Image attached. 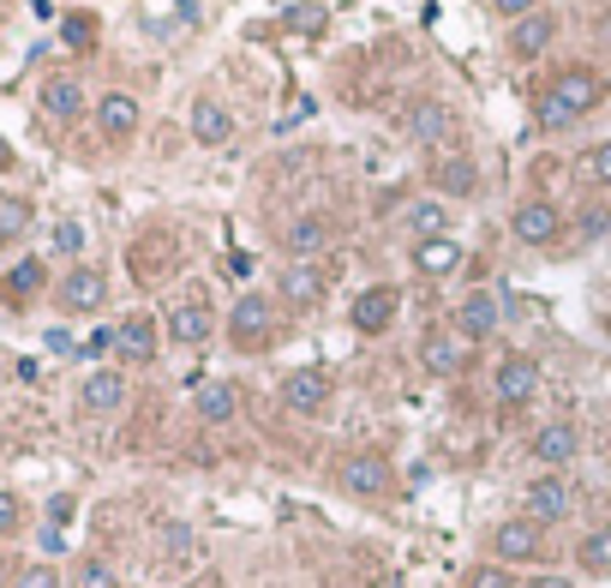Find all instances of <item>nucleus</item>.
<instances>
[{"label":"nucleus","mask_w":611,"mask_h":588,"mask_svg":"<svg viewBox=\"0 0 611 588\" xmlns=\"http://www.w3.org/2000/svg\"><path fill=\"white\" fill-rule=\"evenodd\" d=\"M336 480H342V487H348L354 498H384V493L396 487L390 463H384V457H371V450H354V457H342Z\"/></svg>","instance_id":"obj_1"},{"label":"nucleus","mask_w":611,"mask_h":588,"mask_svg":"<svg viewBox=\"0 0 611 588\" xmlns=\"http://www.w3.org/2000/svg\"><path fill=\"white\" fill-rule=\"evenodd\" d=\"M282 403H288L294 415H324V408H330V373H324V366H294V373L282 378Z\"/></svg>","instance_id":"obj_2"},{"label":"nucleus","mask_w":611,"mask_h":588,"mask_svg":"<svg viewBox=\"0 0 611 588\" xmlns=\"http://www.w3.org/2000/svg\"><path fill=\"white\" fill-rule=\"evenodd\" d=\"M551 102H563L570 114L600 109V102H605V72H593V67H570V72H558V84H551Z\"/></svg>","instance_id":"obj_3"},{"label":"nucleus","mask_w":611,"mask_h":588,"mask_svg":"<svg viewBox=\"0 0 611 588\" xmlns=\"http://www.w3.org/2000/svg\"><path fill=\"white\" fill-rule=\"evenodd\" d=\"M510 234L521 246H551L563 234V216H558V204H546V199H528V204H516V216H510Z\"/></svg>","instance_id":"obj_4"},{"label":"nucleus","mask_w":611,"mask_h":588,"mask_svg":"<svg viewBox=\"0 0 611 588\" xmlns=\"http://www.w3.org/2000/svg\"><path fill=\"white\" fill-rule=\"evenodd\" d=\"M540 523L533 517H510V523H498L491 528V552L503 558V565H528V558H540Z\"/></svg>","instance_id":"obj_5"},{"label":"nucleus","mask_w":611,"mask_h":588,"mask_svg":"<svg viewBox=\"0 0 611 588\" xmlns=\"http://www.w3.org/2000/svg\"><path fill=\"white\" fill-rule=\"evenodd\" d=\"M271 325H276V313H271V301H264V294H241V301H234V313H228V336H234L241 348H264Z\"/></svg>","instance_id":"obj_6"},{"label":"nucleus","mask_w":611,"mask_h":588,"mask_svg":"<svg viewBox=\"0 0 611 588\" xmlns=\"http://www.w3.org/2000/svg\"><path fill=\"white\" fill-rule=\"evenodd\" d=\"M109 301V276L96 271V264H72L61 276V306L67 313H96V306Z\"/></svg>","instance_id":"obj_7"},{"label":"nucleus","mask_w":611,"mask_h":588,"mask_svg":"<svg viewBox=\"0 0 611 588\" xmlns=\"http://www.w3.org/2000/svg\"><path fill=\"white\" fill-rule=\"evenodd\" d=\"M533 391H540V361L503 355V361H498V403H503V408H521Z\"/></svg>","instance_id":"obj_8"},{"label":"nucleus","mask_w":611,"mask_h":588,"mask_svg":"<svg viewBox=\"0 0 611 588\" xmlns=\"http://www.w3.org/2000/svg\"><path fill=\"white\" fill-rule=\"evenodd\" d=\"M79 408L84 415H121L126 408V378L121 373H84V385H79Z\"/></svg>","instance_id":"obj_9"},{"label":"nucleus","mask_w":611,"mask_h":588,"mask_svg":"<svg viewBox=\"0 0 611 588\" xmlns=\"http://www.w3.org/2000/svg\"><path fill=\"white\" fill-rule=\"evenodd\" d=\"M324 288H330V283H324V264H306V258L288 264V271H282V283H276V294H282L288 306H301V313L324 301Z\"/></svg>","instance_id":"obj_10"},{"label":"nucleus","mask_w":611,"mask_h":588,"mask_svg":"<svg viewBox=\"0 0 611 588\" xmlns=\"http://www.w3.org/2000/svg\"><path fill=\"white\" fill-rule=\"evenodd\" d=\"M570 505H576V498H570V487H563V475H540V480H533V487H528V517L533 523H563V517H570Z\"/></svg>","instance_id":"obj_11"},{"label":"nucleus","mask_w":611,"mask_h":588,"mask_svg":"<svg viewBox=\"0 0 611 588\" xmlns=\"http://www.w3.org/2000/svg\"><path fill=\"white\" fill-rule=\"evenodd\" d=\"M468 348H473V343H461L456 331H431L426 343H420V366H426V373H438V378H450V373H461Z\"/></svg>","instance_id":"obj_12"},{"label":"nucleus","mask_w":611,"mask_h":588,"mask_svg":"<svg viewBox=\"0 0 611 588\" xmlns=\"http://www.w3.org/2000/svg\"><path fill=\"white\" fill-rule=\"evenodd\" d=\"M576 426L570 420H551V426H540L533 433V463H546V468H570L576 463Z\"/></svg>","instance_id":"obj_13"},{"label":"nucleus","mask_w":611,"mask_h":588,"mask_svg":"<svg viewBox=\"0 0 611 588\" xmlns=\"http://www.w3.org/2000/svg\"><path fill=\"white\" fill-rule=\"evenodd\" d=\"M192 408H198V420L228 426L234 415H241V391H234L228 378H204V385H198V396H192Z\"/></svg>","instance_id":"obj_14"},{"label":"nucleus","mask_w":611,"mask_h":588,"mask_svg":"<svg viewBox=\"0 0 611 588\" xmlns=\"http://www.w3.org/2000/svg\"><path fill=\"white\" fill-rule=\"evenodd\" d=\"M408 139L414 144H450L456 139V109H444V102H420V109L408 114Z\"/></svg>","instance_id":"obj_15"},{"label":"nucleus","mask_w":611,"mask_h":588,"mask_svg":"<svg viewBox=\"0 0 611 588\" xmlns=\"http://www.w3.org/2000/svg\"><path fill=\"white\" fill-rule=\"evenodd\" d=\"M461 343H480V336L498 331V301L491 294H468V301L456 306V325H450Z\"/></svg>","instance_id":"obj_16"},{"label":"nucleus","mask_w":611,"mask_h":588,"mask_svg":"<svg viewBox=\"0 0 611 588\" xmlns=\"http://www.w3.org/2000/svg\"><path fill=\"white\" fill-rule=\"evenodd\" d=\"M396 306H401V294H396V288H366L360 301H354V331H366V336L390 331Z\"/></svg>","instance_id":"obj_17"},{"label":"nucleus","mask_w":611,"mask_h":588,"mask_svg":"<svg viewBox=\"0 0 611 588\" xmlns=\"http://www.w3.org/2000/svg\"><path fill=\"white\" fill-rule=\"evenodd\" d=\"M211 331H216V318L204 313V301H181V306H174V313H169V336H174V343H181V348H198V343H211Z\"/></svg>","instance_id":"obj_18"},{"label":"nucleus","mask_w":611,"mask_h":588,"mask_svg":"<svg viewBox=\"0 0 611 588\" xmlns=\"http://www.w3.org/2000/svg\"><path fill=\"white\" fill-rule=\"evenodd\" d=\"M96 126H102V139H132V132H139V102H132L126 91H114V97H102L96 102Z\"/></svg>","instance_id":"obj_19"},{"label":"nucleus","mask_w":611,"mask_h":588,"mask_svg":"<svg viewBox=\"0 0 611 588\" xmlns=\"http://www.w3.org/2000/svg\"><path fill=\"white\" fill-rule=\"evenodd\" d=\"M192 139L198 144H228L234 139V114L222 109L216 97H198L192 102Z\"/></svg>","instance_id":"obj_20"},{"label":"nucleus","mask_w":611,"mask_h":588,"mask_svg":"<svg viewBox=\"0 0 611 588\" xmlns=\"http://www.w3.org/2000/svg\"><path fill=\"white\" fill-rule=\"evenodd\" d=\"M551 31H558V19H551V12H528V19H516L510 54H516V61H533V54H546Z\"/></svg>","instance_id":"obj_21"},{"label":"nucleus","mask_w":611,"mask_h":588,"mask_svg":"<svg viewBox=\"0 0 611 588\" xmlns=\"http://www.w3.org/2000/svg\"><path fill=\"white\" fill-rule=\"evenodd\" d=\"M114 348H121V361L132 366H144V361H156V325L144 313H132L121 331H114Z\"/></svg>","instance_id":"obj_22"},{"label":"nucleus","mask_w":611,"mask_h":588,"mask_svg":"<svg viewBox=\"0 0 611 588\" xmlns=\"http://www.w3.org/2000/svg\"><path fill=\"white\" fill-rule=\"evenodd\" d=\"M42 114H49V121H79L84 114V84L79 79H49L42 84Z\"/></svg>","instance_id":"obj_23"},{"label":"nucleus","mask_w":611,"mask_h":588,"mask_svg":"<svg viewBox=\"0 0 611 588\" xmlns=\"http://www.w3.org/2000/svg\"><path fill=\"white\" fill-rule=\"evenodd\" d=\"M431 181H438V193L468 199L473 186H480V169H473V156H444V163L431 169Z\"/></svg>","instance_id":"obj_24"},{"label":"nucleus","mask_w":611,"mask_h":588,"mask_svg":"<svg viewBox=\"0 0 611 588\" xmlns=\"http://www.w3.org/2000/svg\"><path fill=\"white\" fill-rule=\"evenodd\" d=\"M282 241L294 246V253H318L324 241H330V216H318V211H306V216H294L288 229H282Z\"/></svg>","instance_id":"obj_25"},{"label":"nucleus","mask_w":611,"mask_h":588,"mask_svg":"<svg viewBox=\"0 0 611 588\" xmlns=\"http://www.w3.org/2000/svg\"><path fill=\"white\" fill-rule=\"evenodd\" d=\"M414 264H420L426 276H450L456 264H461V246L438 234V241H420V246H414Z\"/></svg>","instance_id":"obj_26"},{"label":"nucleus","mask_w":611,"mask_h":588,"mask_svg":"<svg viewBox=\"0 0 611 588\" xmlns=\"http://www.w3.org/2000/svg\"><path fill=\"white\" fill-rule=\"evenodd\" d=\"M581 570H593V577H611V528H593V535H581Z\"/></svg>","instance_id":"obj_27"},{"label":"nucleus","mask_w":611,"mask_h":588,"mask_svg":"<svg viewBox=\"0 0 611 588\" xmlns=\"http://www.w3.org/2000/svg\"><path fill=\"white\" fill-rule=\"evenodd\" d=\"M31 199H12V193H0V246H12L24 229H31Z\"/></svg>","instance_id":"obj_28"},{"label":"nucleus","mask_w":611,"mask_h":588,"mask_svg":"<svg viewBox=\"0 0 611 588\" xmlns=\"http://www.w3.org/2000/svg\"><path fill=\"white\" fill-rule=\"evenodd\" d=\"M72 588H121V582H114V570L102 565V558H79V570H72Z\"/></svg>","instance_id":"obj_29"},{"label":"nucleus","mask_w":611,"mask_h":588,"mask_svg":"<svg viewBox=\"0 0 611 588\" xmlns=\"http://www.w3.org/2000/svg\"><path fill=\"white\" fill-rule=\"evenodd\" d=\"M282 19H288L294 31H301V37H318L324 24H330V19H324V7H312V0H301V7H288V12H282Z\"/></svg>","instance_id":"obj_30"},{"label":"nucleus","mask_w":611,"mask_h":588,"mask_svg":"<svg viewBox=\"0 0 611 588\" xmlns=\"http://www.w3.org/2000/svg\"><path fill=\"white\" fill-rule=\"evenodd\" d=\"M408 223H414V234H420V241H438V229H444V204H414L408 211Z\"/></svg>","instance_id":"obj_31"},{"label":"nucleus","mask_w":611,"mask_h":588,"mask_svg":"<svg viewBox=\"0 0 611 588\" xmlns=\"http://www.w3.org/2000/svg\"><path fill=\"white\" fill-rule=\"evenodd\" d=\"M31 288H42V264H19V271L0 283V294H7V301H24Z\"/></svg>","instance_id":"obj_32"},{"label":"nucleus","mask_w":611,"mask_h":588,"mask_svg":"<svg viewBox=\"0 0 611 588\" xmlns=\"http://www.w3.org/2000/svg\"><path fill=\"white\" fill-rule=\"evenodd\" d=\"M54 253H61V258H79V253H84V229L72 223V216H61V223H54Z\"/></svg>","instance_id":"obj_33"},{"label":"nucleus","mask_w":611,"mask_h":588,"mask_svg":"<svg viewBox=\"0 0 611 588\" xmlns=\"http://www.w3.org/2000/svg\"><path fill=\"white\" fill-rule=\"evenodd\" d=\"M581 174H588V181H600V186H611V144H593V151L581 156Z\"/></svg>","instance_id":"obj_34"},{"label":"nucleus","mask_w":611,"mask_h":588,"mask_svg":"<svg viewBox=\"0 0 611 588\" xmlns=\"http://www.w3.org/2000/svg\"><path fill=\"white\" fill-rule=\"evenodd\" d=\"M19 523H24L19 493H7V487H0V540H7V535H19Z\"/></svg>","instance_id":"obj_35"},{"label":"nucleus","mask_w":611,"mask_h":588,"mask_svg":"<svg viewBox=\"0 0 611 588\" xmlns=\"http://www.w3.org/2000/svg\"><path fill=\"white\" fill-rule=\"evenodd\" d=\"M12 588H61V570H54V565H24Z\"/></svg>","instance_id":"obj_36"},{"label":"nucleus","mask_w":611,"mask_h":588,"mask_svg":"<svg viewBox=\"0 0 611 588\" xmlns=\"http://www.w3.org/2000/svg\"><path fill=\"white\" fill-rule=\"evenodd\" d=\"M468 588H516V582L503 565H480V570H468Z\"/></svg>","instance_id":"obj_37"},{"label":"nucleus","mask_w":611,"mask_h":588,"mask_svg":"<svg viewBox=\"0 0 611 588\" xmlns=\"http://www.w3.org/2000/svg\"><path fill=\"white\" fill-rule=\"evenodd\" d=\"M91 24H96V19H84V12H79V19H67V42H72V49H91V42H96Z\"/></svg>","instance_id":"obj_38"},{"label":"nucleus","mask_w":611,"mask_h":588,"mask_svg":"<svg viewBox=\"0 0 611 588\" xmlns=\"http://www.w3.org/2000/svg\"><path fill=\"white\" fill-rule=\"evenodd\" d=\"M570 121H576V114L563 109V102H551V97L540 102V126H570Z\"/></svg>","instance_id":"obj_39"},{"label":"nucleus","mask_w":611,"mask_h":588,"mask_svg":"<svg viewBox=\"0 0 611 588\" xmlns=\"http://www.w3.org/2000/svg\"><path fill=\"white\" fill-rule=\"evenodd\" d=\"M503 19H528V12H540V0H498Z\"/></svg>","instance_id":"obj_40"},{"label":"nucleus","mask_w":611,"mask_h":588,"mask_svg":"<svg viewBox=\"0 0 611 588\" xmlns=\"http://www.w3.org/2000/svg\"><path fill=\"white\" fill-rule=\"evenodd\" d=\"M67 517H72V498H67V493H61V498H49V523H54V528H61Z\"/></svg>","instance_id":"obj_41"},{"label":"nucleus","mask_w":611,"mask_h":588,"mask_svg":"<svg viewBox=\"0 0 611 588\" xmlns=\"http://www.w3.org/2000/svg\"><path fill=\"white\" fill-rule=\"evenodd\" d=\"M169 552H181V558L192 552V535H186V528H169Z\"/></svg>","instance_id":"obj_42"},{"label":"nucleus","mask_w":611,"mask_h":588,"mask_svg":"<svg viewBox=\"0 0 611 588\" xmlns=\"http://www.w3.org/2000/svg\"><path fill=\"white\" fill-rule=\"evenodd\" d=\"M528 588H576V582H563V577H533Z\"/></svg>","instance_id":"obj_43"},{"label":"nucleus","mask_w":611,"mask_h":588,"mask_svg":"<svg viewBox=\"0 0 611 588\" xmlns=\"http://www.w3.org/2000/svg\"><path fill=\"white\" fill-rule=\"evenodd\" d=\"M600 42L611 49V12H600Z\"/></svg>","instance_id":"obj_44"},{"label":"nucleus","mask_w":611,"mask_h":588,"mask_svg":"<svg viewBox=\"0 0 611 588\" xmlns=\"http://www.w3.org/2000/svg\"><path fill=\"white\" fill-rule=\"evenodd\" d=\"M12 163V151H7V139H0V169H7Z\"/></svg>","instance_id":"obj_45"}]
</instances>
